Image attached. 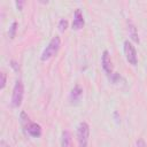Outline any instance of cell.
<instances>
[{"label":"cell","mask_w":147,"mask_h":147,"mask_svg":"<svg viewBox=\"0 0 147 147\" xmlns=\"http://www.w3.org/2000/svg\"><path fill=\"white\" fill-rule=\"evenodd\" d=\"M1 85H0V88L2 90L3 87H5V85H6V75H5V72H1Z\"/></svg>","instance_id":"13"},{"label":"cell","mask_w":147,"mask_h":147,"mask_svg":"<svg viewBox=\"0 0 147 147\" xmlns=\"http://www.w3.org/2000/svg\"><path fill=\"white\" fill-rule=\"evenodd\" d=\"M101 63H102V68H103L105 72L107 75L111 76L113 75V63H111V59H110L108 51H103L102 57H101Z\"/></svg>","instance_id":"5"},{"label":"cell","mask_w":147,"mask_h":147,"mask_svg":"<svg viewBox=\"0 0 147 147\" xmlns=\"http://www.w3.org/2000/svg\"><path fill=\"white\" fill-rule=\"evenodd\" d=\"M67 26H68V22L65 21V20H60V22H59V29H60V31H64L65 29H67Z\"/></svg>","instance_id":"12"},{"label":"cell","mask_w":147,"mask_h":147,"mask_svg":"<svg viewBox=\"0 0 147 147\" xmlns=\"http://www.w3.org/2000/svg\"><path fill=\"white\" fill-rule=\"evenodd\" d=\"M24 95V86L22 80H16L14 88H13V94H11V106L14 108H17L21 106L22 100Z\"/></svg>","instance_id":"2"},{"label":"cell","mask_w":147,"mask_h":147,"mask_svg":"<svg viewBox=\"0 0 147 147\" xmlns=\"http://www.w3.org/2000/svg\"><path fill=\"white\" fill-rule=\"evenodd\" d=\"M25 130L33 138H38L41 134V127H40V125L37 124V123H33V122H30V124L26 126Z\"/></svg>","instance_id":"8"},{"label":"cell","mask_w":147,"mask_h":147,"mask_svg":"<svg viewBox=\"0 0 147 147\" xmlns=\"http://www.w3.org/2000/svg\"><path fill=\"white\" fill-rule=\"evenodd\" d=\"M129 33H130L131 38H132L136 42H139V38H138V33H137V29H136V26H134L131 22H129Z\"/></svg>","instance_id":"10"},{"label":"cell","mask_w":147,"mask_h":147,"mask_svg":"<svg viewBox=\"0 0 147 147\" xmlns=\"http://www.w3.org/2000/svg\"><path fill=\"white\" fill-rule=\"evenodd\" d=\"M88 136H90V126L86 122L79 123L77 127V139L79 147H87L88 144Z\"/></svg>","instance_id":"3"},{"label":"cell","mask_w":147,"mask_h":147,"mask_svg":"<svg viewBox=\"0 0 147 147\" xmlns=\"http://www.w3.org/2000/svg\"><path fill=\"white\" fill-rule=\"evenodd\" d=\"M137 145H138V147H145V142H144V140H141V139H139V140L137 141Z\"/></svg>","instance_id":"14"},{"label":"cell","mask_w":147,"mask_h":147,"mask_svg":"<svg viewBox=\"0 0 147 147\" xmlns=\"http://www.w3.org/2000/svg\"><path fill=\"white\" fill-rule=\"evenodd\" d=\"M16 30H17V23H16V22H13L11 25L9 26V30H8V34H9L10 38H14V37H15Z\"/></svg>","instance_id":"11"},{"label":"cell","mask_w":147,"mask_h":147,"mask_svg":"<svg viewBox=\"0 0 147 147\" xmlns=\"http://www.w3.org/2000/svg\"><path fill=\"white\" fill-rule=\"evenodd\" d=\"M60 45H61L60 37H59V36L53 37V38L51 39L49 44L47 45V47L44 49V52H42V54H41V60H42V61H46V60H49L51 57H53V56L57 53V51H59V48H60Z\"/></svg>","instance_id":"1"},{"label":"cell","mask_w":147,"mask_h":147,"mask_svg":"<svg viewBox=\"0 0 147 147\" xmlns=\"http://www.w3.org/2000/svg\"><path fill=\"white\" fill-rule=\"evenodd\" d=\"M124 54H125V57H126L129 63H131L132 65H136L138 63L136 48H134V46L129 40L124 41Z\"/></svg>","instance_id":"4"},{"label":"cell","mask_w":147,"mask_h":147,"mask_svg":"<svg viewBox=\"0 0 147 147\" xmlns=\"http://www.w3.org/2000/svg\"><path fill=\"white\" fill-rule=\"evenodd\" d=\"M61 147H72L71 134L69 131H63L61 134Z\"/></svg>","instance_id":"9"},{"label":"cell","mask_w":147,"mask_h":147,"mask_svg":"<svg viewBox=\"0 0 147 147\" xmlns=\"http://www.w3.org/2000/svg\"><path fill=\"white\" fill-rule=\"evenodd\" d=\"M22 3H23L22 1H17V2H16V6L18 7V9H21V6H22Z\"/></svg>","instance_id":"16"},{"label":"cell","mask_w":147,"mask_h":147,"mask_svg":"<svg viewBox=\"0 0 147 147\" xmlns=\"http://www.w3.org/2000/svg\"><path fill=\"white\" fill-rule=\"evenodd\" d=\"M84 17L83 14L80 11V9H76L75 14H74V21H72V29L75 30H79L84 26Z\"/></svg>","instance_id":"7"},{"label":"cell","mask_w":147,"mask_h":147,"mask_svg":"<svg viewBox=\"0 0 147 147\" xmlns=\"http://www.w3.org/2000/svg\"><path fill=\"white\" fill-rule=\"evenodd\" d=\"M11 67H13L15 70H17V69H18V68H17V65H16V63H15L14 61H11Z\"/></svg>","instance_id":"15"},{"label":"cell","mask_w":147,"mask_h":147,"mask_svg":"<svg viewBox=\"0 0 147 147\" xmlns=\"http://www.w3.org/2000/svg\"><path fill=\"white\" fill-rule=\"evenodd\" d=\"M83 96V88L79 86V85H76L74 86V88L71 90L70 94H69V100L71 103H77L80 101Z\"/></svg>","instance_id":"6"}]
</instances>
